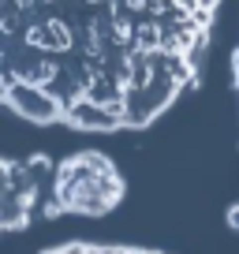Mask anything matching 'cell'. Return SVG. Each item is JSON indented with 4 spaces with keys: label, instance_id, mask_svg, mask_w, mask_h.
<instances>
[{
    "label": "cell",
    "instance_id": "cell-1",
    "mask_svg": "<svg viewBox=\"0 0 239 254\" xmlns=\"http://www.w3.org/2000/svg\"><path fill=\"white\" fill-rule=\"evenodd\" d=\"M221 0H0V105L75 131L157 120L198 79Z\"/></svg>",
    "mask_w": 239,
    "mask_h": 254
},
{
    "label": "cell",
    "instance_id": "cell-2",
    "mask_svg": "<svg viewBox=\"0 0 239 254\" xmlns=\"http://www.w3.org/2000/svg\"><path fill=\"white\" fill-rule=\"evenodd\" d=\"M123 198V180L101 153L0 157V236L53 217H101Z\"/></svg>",
    "mask_w": 239,
    "mask_h": 254
},
{
    "label": "cell",
    "instance_id": "cell-3",
    "mask_svg": "<svg viewBox=\"0 0 239 254\" xmlns=\"http://www.w3.org/2000/svg\"><path fill=\"white\" fill-rule=\"evenodd\" d=\"M49 254H153V251H138V247H90V243H71V247H56Z\"/></svg>",
    "mask_w": 239,
    "mask_h": 254
},
{
    "label": "cell",
    "instance_id": "cell-4",
    "mask_svg": "<svg viewBox=\"0 0 239 254\" xmlns=\"http://www.w3.org/2000/svg\"><path fill=\"white\" fill-rule=\"evenodd\" d=\"M236 82H239V53H236Z\"/></svg>",
    "mask_w": 239,
    "mask_h": 254
}]
</instances>
